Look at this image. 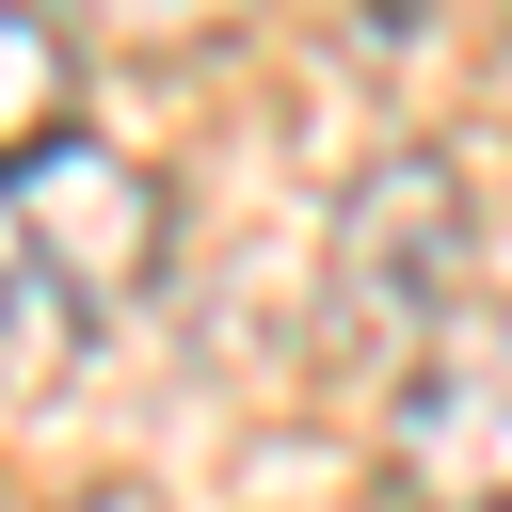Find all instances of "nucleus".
<instances>
[{
    "label": "nucleus",
    "mask_w": 512,
    "mask_h": 512,
    "mask_svg": "<svg viewBox=\"0 0 512 512\" xmlns=\"http://www.w3.org/2000/svg\"><path fill=\"white\" fill-rule=\"evenodd\" d=\"M384 480L416 512H512V304H464L448 352L384 400Z\"/></svg>",
    "instance_id": "nucleus-3"
},
{
    "label": "nucleus",
    "mask_w": 512,
    "mask_h": 512,
    "mask_svg": "<svg viewBox=\"0 0 512 512\" xmlns=\"http://www.w3.org/2000/svg\"><path fill=\"white\" fill-rule=\"evenodd\" d=\"M32 144H64V32L0 0V160H32Z\"/></svg>",
    "instance_id": "nucleus-4"
},
{
    "label": "nucleus",
    "mask_w": 512,
    "mask_h": 512,
    "mask_svg": "<svg viewBox=\"0 0 512 512\" xmlns=\"http://www.w3.org/2000/svg\"><path fill=\"white\" fill-rule=\"evenodd\" d=\"M160 272V176L112 144L0 160V400H48Z\"/></svg>",
    "instance_id": "nucleus-1"
},
{
    "label": "nucleus",
    "mask_w": 512,
    "mask_h": 512,
    "mask_svg": "<svg viewBox=\"0 0 512 512\" xmlns=\"http://www.w3.org/2000/svg\"><path fill=\"white\" fill-rule=\"evenodd\" d=\"M80 32H112V48H192V32H224L240 0H64Z\"/></svg>",
    "instance_id": "nucleus-5"
},
{
    "label": "nucleus",
    "mask_w": 512,
    "mask_h": 512,
    "mask_svg": "<svg viewBox=\"0 0 512 512\" xmlns=\"http://www.w3.org/2000/svg\"><path fill=\"white\" fill-rule=\"evenodd\" d=\"M80 512H160V496H80Z\"/></svg>",
    "instance_id": "nucleus-6"
},
{
    "label": "nucleus",
    "mask_w": 512,
    "mask_h": 512,
    "mask_svg": "<svg viewBox=\"0 0 512 512\" xmlns=\"http://www.w3.org/2000/svg\"><path fill=\"white\" fill-rule=\"evenodd\" d=\"M448 320H464V176H448L432 144H400V160L352 176V208H336V240H320V320H304V352H320L336 400H400V384L448 352Z\"/></svg>",
    "instance_id": "nucleus-2"
}]
</instances>
